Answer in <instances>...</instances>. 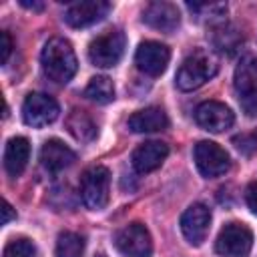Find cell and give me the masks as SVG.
Here are the masks:
<instances>
[{"label":"cell","mask_w":257,"mask_h":257,"mask_svg":"<svg viewBox=\"0 0 257 257\" xmlns=\"http://www.w3.org/2000/svg\"><path fill=\"white\" fill-rule=\"evenodd\" d=\"M0 42H2V64H6L8 62V56H10V52H12V38H10V34L6 32V30H2L0 32Z\"/></svg>","instance_id":"obj_26"},{"label":"cell","mask_w":257,"mask_h":257,"mask_svg":"<svg viewBox=\"0 0 257 257\" xmlns=\"http://www.w3.org/2000/svg\"><path fill=\"white\" fill-rule=\"evenodd\" d=\"M110 10V4L104 0H84V2H74L66 8L64 20L72 28H86L90 24H96L102 20Z\"/></svg>","instance_id":"obj_13"},{"label":"cell","mask_w":257,"mask_h":257,"mask_svg":"<svg viewBox=\"0 0 257 257\" xmlns=\"http://www.w3.org/2000/svg\"><path fill=\"white\" fill-rule=\"evenodd\" d=\"M16 217V213L12 211V207H10V203L8 201H4V209H2V225H6L10 219H14Z\"/></svg>","instance_id":"obj_27"},{"label":"cell","mask_w":257,"mask_h":257,"mask_svg":"<svg viewBox=\"0 0 257 257\" xmlns=\"http://www.w3.org/2000/svg\"><path fill=\"white\" fill-rule=\"evenodd\" d=\"M84 96L96 104H108L114 98V86L106 76H94L84 88Z\"/></svg>","instance_id":"obj_20"},{"label":"cell","mask_w":257,"mask_h":257,"mask_svg":"<svg viewBox=\"0 0 257 257\" xmlns=\"http://www.w3.org/2000/svg\"><path fill=\"white\" fill-rule=\"evenodd\" d=\"M58 102L44 92H30L22 104V118L28 126H46L58 116Z\"/></svg>","instance_id":"obj_9"},{"label":"cell","mask_w":257,"mask_h":257,"mask_svg":"<svg viewBox=\"0 0 257 257\" xmlns=\"http://www.w3.org/2000/svg\"><path fill=\"white\" fill-rule=\"evenodd\" d=\"M253 233L243 223H227L215 243V249L223 257H245L251 251Z\"/></svg>","instance_id":"obj_8"},{"label":"cell","mask_w":257,"mask_h":257,"mask_svg":"<svg viewBox=\"0 0 257 257\" xmlns=\"http://www.w3.org/2000/svg\"><path fill=\"white\" fill-rule=\"evenodd\" d=\"M169 60H171V50L157 40L141 42L137 48V54H135V62H137L139 70H143L149 76L163 74Z\"/></svg>","instance_id":"obj_11"},{"label":"cell","mask_w":257,"mask_h":257,"mask_svg":"<svg viewBox=\"0 0 257 257\" xmlns=\"http://www.w3.org/2000/svg\"><path fill=\"white\" fill-rule=\"evenodd\" d=\"M245 201H247V207L251 209V213L257 215V181L249 183L247 189H245Z\"/></svg>","instance_id":"obj_25"},{"label":"cell","mask_w":257,"mask_h":257,"mask_svg":"<svg viewBox=\"0 0 257 257\" xmlns=\"http://www.w3.org/2000/svg\"><path fill=\"white\" fill-rule=\"evenodd\" d=\"M96 257H104V255H96Z\"/></svg>","instance_id":"obj_29"},{"label":"cell","mask_w":257,"mask_h":257,"mask_svg":"<svg viewBox=\"0 0 257 257\" xmlns=\"http://www.w3.org/2000/svg\"><path fill=\"white\" fill-rule=\"evenodd\" d=\"M233 145H235L237 151L249 155V153H253L257 149V139L253 135H241V137H235L233 139Z\"/></svg>","instance_id":"obj_24"},{"label":"cell","mask_w":257,"mask_h":257,"mask_svg":"<svg viewBox=\"0 0 257 257\" xmlns=\"http://www.w3.org/2000/svg\"><path fill=\"white\" fill-rule=\"evenodd\" d=\"M219 70V62L213 52L197 48L193 50L177 70V86L181 90H195L213 78Z\"/></svg>","instance_id":"obj_2"},{"label":"cell","mask_w":257,"mask_h":257,"mask_svg":"<svg viewBox=\"0 0 257 257\" xmlns=\"http://www.w3.org/2000/svg\"><path fill=\"white\" fill-rule=\"evenodd\" d=\"M169 126V116L159 106H147L143 110H137L128 118V128L133 133H157Z\"/></svg>","instance_id":"obj_17"},{"label":"cell","mask_w":257,"mask_h":257,"mask_svg":"<svg viewBox=\"0 0 257 257\" xmlns=\"http://www.w3.org/2000/svg\"><path fill=\"white\" fill-rule=\"evenodd\" d=\"M108 189H110V173L102 165H94L84 171L80 179V197L84 205L92 211H100L108 205Z\"/></svg>","instance_id":"obj_3"},{"label":"cell","mask_w":257,"mask_h":257,"mask_svg":"<svg viewBox=\"0 0 257 257\" xmlns=\"http://www.w3.org/2000/svg\"><path fill=\"white\" fill-rule=\"evenodd\" d=\"M84 253V239L78 233L64 231L56 239V257H82Z\"/></svg>","instance_id":"obj_21"},{"label":"cell","mask_w":257,"mask_h":257,"mask_svg":"<svg viewBox=\"0 0 257 257\" xmlns=\"http://www.w3.org/2000/svg\"><path fill=\"white\" fill-rule=\"evenodd\" d=\"M124 44H126V38L120 30L116 28H110V30H104L102 34H98L90 46H88V58L94 66H100V68H110L114 66L122 54H124Z\"/></svg>","instance_id":"obj_4"},{"label":"cell","mask_w":257,"mask_h":257,"mask_svg":"<svg viewBox=\"0 0 257 257\" xmlns=\"http://www.w3.org/2000/svg\"><path fill=\"white\" fill-rule=\"evenodd\" d=\"M213 42H215V46H217L221 52L231 54V52H235L237 46L243 42V36H241L233 26H229V24H221V26L215 28Z\"/></svg>","instance_id":"obj_22"},{"label":"cell","mask_w":257,"mask_h":257,"mask_svg":"<svg viewBox=\"0 0 257 257\" xmlns=\"http://www.w3.org/2000/svg\"><path fill=\"white\" fill-rule=\"evenodd\" d=\"M114 247L122 257H151L153 239L143 223H128L114 235Z\"/></svg>","instance_id":"obj_6"},{"label":"cell","mask_w":257,"mask_h":257,"mask_svg":"<svg viewBox=\"0 0 257 257\" xmlns=\"http://www.w3.org/2000/svg\"><path fill=\"white\" fill-rule=\"evenodd\" d=\"M34 253L36 249L28 239H14L4 249V257H34Z\"/></svg>","instance_id":"obj_23"},{"label":"cell","mask_w":257,"mask_h":257,"mask_svg":"<svg viewBox=\"0 0 257 257\" xmlns=\"http://www.w3.org/2000/svg\"><path fill=\"white\" fill-rule=\"evenodd\" d=\"M143 22L155 30L173 32L181 22V14L171 2H151L143 12Z\"/></svg>","instance_id":"obj_14"},{"label":"cell","mask_w":257,"mask_h":257,"mask_svg":"<svg viewBox=\"0 0 257 257\" xmlns=\"http://www.w3.org/2000/svg\"><path fill=\"white\" fill-rule=\"evenodd\" d=\"M76 155L70 147H66L62 141L58 139H50L42 145L40 149V163L46 171L50 173H58V171H64L66 167H70L74 163Z\"/></svg>","instance_id":"obj_16"},{"label":"cell","mask_w":257,"mask_h":257,"mask_svg":"<svg viewBox=\"0 0 257 257\" xmlns=\"http://www.w3.org/2000/svg\"><path fill=\"white\" fill-rule=\"evenodd\" d=\"M195 120L209 133H223L233 126L235 114L227 104L219 100H205L195 108Z\"/></svg>","instance_id":"obj_10"},{"label":"cell","mask_w":257,"mask_h":257,"mask_svg":"<svg viewBox=\"0 0 257 257\" xmlns=\"http://www.w3.org/2000/svg\"><path fill=\"white\" fill-rule=\"evenodd\" d=\"M235 90L239 94V102L247 114H257V56H243L235 68L233 76Z\"/></svg>","instance_id":"obj_5"},{"label":"cell","mask_w":257,"mask_h":257,"mask_svg":"<svg viewBox=\"0 0 257 257\" xmlns=\"http://www.w3.org/2000/svg\"><path fill=\"white\" fill-rule=\"evenodd\" d=\"M169 155V147L161 141H147L133 151L131 163L139 173H151L163 165Z\"/></svg>","instance_id":"obj_15"},{"label":"cell","mask_w":257,"mask_h":257,"mask_svg":"<svg viewBox=\"0 0 257 257\" xmlns=\"http://www.w3.org/2000/svg\"><path fill=\"white\" fill-rule=\"evenodd\" d=\"M193 157H195V165H197L199 173L205 179L221 177L231 167V159H229L227 151L223 147H219L217 143H211V141H199L195 145Z\"/></svg>","instance_id":"obj_7"},{"label":"cell","mask_w":257,"mask_h":257,"mask_svg":"<svg viewBox=\"0 0 257 257\" xmlns=\"http://www.w3.org/2000/svg\"><path fill=\"white\" fill-rule=\"evenodd\" d=\"M40 64H42V70L44 74L58 82V84H64L68 82L74 72H76V54L70 46L68 40L64 38H50L44 48H42V54H40Z\"/></svg>","instance_id":"obj_1"},{"label":"cell","mask_w":257,"mask_h":257,"mask_svg":"<svg viewBox=\"0 0 257 257\" xmlns=\"http://www.w3.org/2000/svg\"><path fill=\"white\" fill-rule=\"evenodd\" d=\"M66 126H68L70 135H72L76 141L88 143V141H92V139L96 137V124H94V120L88 116V112H84V110L74 108V110L68 114V118H66Z\"/></svg>","instance_id":"obj_19"},{"label":"cell","mask_w":257,"mask_h":257,"mask_svg":"<svg viewBox=\"0 0 257 257\" xmlns=\"http://www.w3.org/2000/svg\"><path fill=\"white\" fill-rule=\"evenodd\" d=\"M30 159V145L24 137H12L4 149V169L10 177H18Z\"/></svg>","instance_id":"obj_18"},{"label":"cell","mask_w":257,"mask_h":257,"mask_svg":"<svg viewBox=\"0 0 257 257\" xmlns=\"http://www.w3.org/2000/svg\"><path fill=\"white\" fill-rule=\"evenodd\" d=\"M20 4H22L24 8H32V10H42V8H44V4H42V2H28V0H20Z\"/></svg>","instance_id":"obj_28"},{"label":"cell","mask_w":257,"mask_h":257,"mask_svg":"<svg viewBox=\"0 0 257 257\" xmlns=\"http://www.w3.org/2000/svg\"><path fill=\"white\" fill-rule=\"evenodd\" d=\"M211 227V211L203 203H193L181 215V231L191 245H201Z\"/></svg>","instance_id":"obj_12"}]
</instances>
